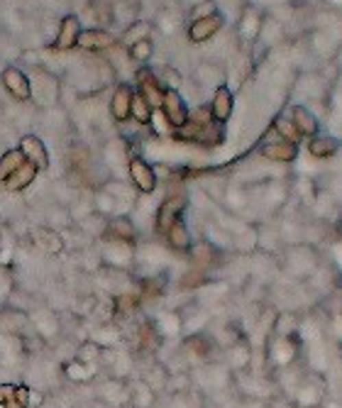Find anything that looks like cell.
I'll use <instances>...</instances> for the list:
<instances>
[{
  "label": "cell",
  "instance_id": "52a82bcc",
  "mask_svg": "<svg viewBox=\"0 0 342 408\" xmlns=\"http://www.w3.org/2000/svg\"><path fill=\"white\" fill-rule=\"evenodd\" d=\"M289 123L293 125V130H296L298 137H315V134L320 132L318 118H315L313 112H310L306 106H293Z\"/></svg>",
  "mask_w": 342,
  "mask_h": 408
},
{
  "label": "cell",
  "instance_id": "44dd1931",
  "mask_svg": "<svg viewBox=\"0 0 342 408\" xmlns=\"http://www.w3.org/2000/svg\"><path fill=\"white\" fill-rule=\"evenodd\" d=\"M110 232L115 237H120V240H132V237H135V228H132V223H130L127 218H115V220H112Z\"/></svg>",
  "mask_w": 342,
  "mask_h": 408
},
{
  "label": "cell",
  "instance_id": "d6986e66",
  "mask_svg": "<svg viewBox=\"0 0 342 408\" xmlns=\"http://www.w3.org/2000/svg\"><path fill=\"white\" fill-rule=\"evenodd\" d=\"M130 118H135L140 125H149L151 118H154V112H151L149 103L142 98V95L135 93V98H132V110H130Z\"/></svg>",
  "mask_w": 342,
  "mask_h": 408
},
{
  "label": "cell",
  "instance_id": "5bb4252c",
  "mask_svg": "<svg viewBox=\"0 0 342 408\" xmlns=\"http://www.w3.org/2000/svg\"><path fill=\"white\" fill-rule=\"evenodd\" d=\"M37 169L32 167V164H27L25 162L23 167L20 169H15V171L10 173V176H8L5 181H3V184H5V189L8 191H12V193H17V191H25L27 189L29 184H32L34 179H37Z\"/></svg>",
  "mask_w": 342,
  "mask_h": 408
},
{
  "label": "cell",
  "instance_id": "7a4b0ae2",
  "mask_svg": "<svg viewBox=\"0 0 342 408\" xmlns=\"http://www.w3.org/2000/svg\"><path fill=\"white\" fill-rule=\"evenodd\" d=\"M0 81H3V88L15 98V101H29L32 98V81L29 76L17 67H5L0 73Z\"/></svg>",
  "mask_w": 342,
  "mask_h": 408
},
{
  "label": "cell",
  "instance_id": "d4e9b609",
  "mask_svg": "<svg viewBox=\"0 0 342 408\" xmlns=\"http://www.w3.org/2000/svg\"><path fill=\"white\" fill-rule=\"evenodd\" d=\"M12 392H15V386L0 384V406H5V403L10 401V398H12Z\"/></svg>",
  "mask_w": 342,
  "mask_h": 408
},
{
  "label": "cell",
  "instance_id": "ffe728a7",
  "mask_svg": "<svg viewBox=\"0 0 342 408\" xmlns=\"http://www.w3.org/2000/svg\"><path fill=\"white\" fill-rule=\"evenodd\" d=\"M127 49H130V59H135V62H147V59L154 54V45H151L149 37L135 42V45H130Z\"/></svg>",
  "mask_w": 342,
  "mask_h": 408
},
{
  "label": "cell",
  "instance_id": "8fae6325",
  "mask_svg": "<svg viewBox=\"0 0 342 408\" xmlns=\"http://www.w3.org/2000/svg\"><path fill=\"white\" fill-rule=\"evenodd\" d=\"M232 108H235V98H232L230 88L218 86L213 93V101H210V108H208L210 118H213L215 123H225V120L232 115Z\"/></svg>",
  "mask_w": 342,
  "mask_h": 408
},
{
  "label": "cell",
  "instance_id": "277c9868",
  "mask_svg": "<svg viewBox=\"0 0 342 408\" xmlns=\"http://www.w3.org/2000/svg\"><path fill=\"white\" fill-rule=\"evenodd\" d=\"M17 149L23 152V157L27 164H32L37 171H45L49 167V154H47V147L45 142L37 137V134H25L23 140H20V147Z\"/></svg>",
  "mask_w": 342,
  "mask_h": 408
},
{
  "label": "cell",
  "instance_id": "603a6c76",
  "mask_svg": "<svg viewBox=\"0 0 342 408\" xmlns=\"http://www.w3.org/2000/svg\"><path fill=\"white\" fill-rule=\"evenodd\" d=\"M276 130H281V140H289V142H298L301 137L296 134V130H293V125L289 123V120H276Z\"/></svg>",
  "mask_w": 342,
  "mask_h": 408
},
{
  "label": "cell",
  "instance_id": "8992f818",
  "mask_svg": "<svg viewBox=\"0 0 342 408\" xmlns=\"http://www.w3.org/2000/svg\"><path fill=\"white\" fill-rule=\"evenodd\" d=\"M81 20L76 15H66L59 23V32H56V40H54V49L59 51H69L76 47L79 42V34H81Z\"/></svg>",
  "mask_w": 342,
  "mask_h": 408
},
{
  "label": "cell",
  "instance_id": "e0dca14e",
  "mask_svg": "<svg viewBox=\"0 0 342 408\" xmlns=\"http://www.w3.org/2000/svg\"><path fill=\"white\" fill-rule=\"evenodd\" d=\"M25 164V157L20 149H8L3 157H0V181H5L15 169H20Z\"/></svg>",
  "mask_w": 342,
  "mask_h": 408
},
{
  "label": "cell",
  "instance_id": "9a60e30c",
  "mask_svg": "<svg viewBox=\"0 0 342 408\" xmlns=\"http://www.w3.org/2000/svg\"><path fill=\"white\" fill-rule=\"evenodd\" d=\"M140 91H142V98H145L147 103H149V108H159L162 106V86H159V81L151 76L149 71H140Z\"/></svg>",
  "mask_w": 342,
  "mask_h": 408
},
{
  "label": "cell",
  "instance_id": "7c38bea8",
  "mask_svg": "<svg viewBox=\"0 0 342 408\" xmlns=\"http://www.w3.org/2000/svg\"><path fill=\"white\" fill-rule=\"evenodd\" d=\"M132 98H135V91L130 88L127 84H120L118 88H115V93H112V98H110V112L118 123H123V120L130 118Z\"/></svg>",
  "mask_w": 342,
  "mask_h": 408
},
{
  "label": "cell",
  "instance_id": "3957f363",
  "mask_svg": "<svg viewBox=\"0 0 342 408\" xmlns=\"http://www.w3.org/2000/svg\"><path fill=\"white\" fill-rule=\"evenodd\" d=\"M223 25H225V17L220 15V10H215L213 15L201 17V20H191V25H188V40H191L193 45L213 40L215 34L223 29Z\"/></svg>",
  "mask_w": 342,
  "mask_h": 408
},
{
  "label": "cell",
  "instance_id": "30bf717a",
  "mask_svg": "<svg viewBox=\"0 0 342 408\" xmlns=\"http://www.w3.org/2000/svg\"><path fill=\"white\" fill-rule=\"evenodd\" d=\"M259 152H262V157L271 159V162L286 164L298 157V145L289 140H274V142H264Z\"/></svg>",
  "mask_w": 342,
  "mask_h": 408
},
{
  "label": "cell",
  "instance_id": "484cf974",
  "mask_svg": "<svg viewBox=\"0 0 342 408\" xmlns=\"http://www.w3.org/2000/svg\"><path fill=\"white\" fill-rule=\"evenodd\" d=\"M5 408H25V406H20V403H17L15 398H10V401L5 403Z\"/></svg>",
  "mask_w": 342,
  "mask_h": 408
},
{
  "label": "cell",
  "instance_id": "4fadbf2b",
  "mask_svg": "<svg viewBox=\"0 0 342 408\" xmlns=\"http://www.w3.org/2000/svg\"><path fill=\"white\" fill-rule=\"evenodd\" d=\"M337 149H340V140L332 137V134H320L318 132L315 137H310V142H308V152L318 159L335 157Z\"/></svg>",
  "mask_w": 342,
  "mask_h": 408
},
{
  "label": "cell",
  "instance_id": "ac0fdd59",
  "mask_svg": "<svg viewBox=\"0 0 342 408\" xmlns=\"http://www.w3.org/2000/svg\"><path fill=\"white\" fill-rule=\"evenodd\" d=\"M149 32H151V25L147 23V20H137V23H132L130 27H125L123 42L130 47V45H135V42H140V40H147Z\"/></svg>",
  "mask_w": 342,
  "mask_h": 408
},
{
  "label": "cell",
  "instance_id": "9c48e42d",
  "mask_svg": "<svg viewBox=\"0 0 342 408\" xmlns=\"http://www.w3.org/2000/svg\"><path fill=\"white\" fill-rule=\"evenodd\" d=\"M112 45H115V37L101 27L81 29L79 42H76V47H81V49H86V51H103Z\"/></svg>",
  "mask_w": 342,
  "mask_h": 408
},
{
  "label": "cell",
  "instance_id": "2e32d148",
  "mask_svg": "<svg viewBox=\"0 0 342 408\" xmlns=\"http://www.w3.org/2000/svg\"><path fill=\"white\" fill-rule=\"evenodd\" d=\"M167 242L169 247L176 252H186L191 247V232H188V228L184 225V220H176V223L167 230Z\"/></svg>",
  "mask_w": 342,
  "mask_h": 408
},
{
  "label": "cell",
  "instance_id": "ba28073f",
  "mask_svg": "<svg viewBox=\"0 0 342 408\" xmlns=\"http://www.w3.org/2000/svg\"><path fill=\"white\" fill-rule=\"evenodd\" d=\"M130 176H132V181H135V186L142 193H151V191L157 189V173H154V169L145 159L132 157V162H130Z\"/></svg>",
  "mask_w": 342,
  "mask_h": 408
},
{
  "label": "cell",
  "instance_id": "5b68a950",
  "mask_svg": "<svg viewBox=\"0 0 342 408\" xmlns=\"http://www.w3.org/2000/svg\"><path fill=\"white\" fill-rule=\"evenodd\" d=\"M184 208H186L184 196H171L159 206V213H157V232L159 235H167V230L171 228L176 220H181Z\"/></svg>",
  "mask_w": 342,
  "mask_h": 408
},
{
  "label": "cell",
  "instance_id": "7402d4cb",
  "mask_svg": "<svg viewBox=\"0 0 342 408\" xmlns=\"http://www.w3.org/2000/svg\"><path fill=\"white\" fill-rule=\"evenodd\" d=\"M215 10H218V5H215L213 0H203V3H198V5L191 8V20H201V17H206V15H213Z\"/></svg>",
  "mask_w": 342,
  "mask_h": 408
},
{
  "label": "cell",
  "instance_id": "6da1fadb",
  "mask_svg": "<svg viewBox=\"0 0 342 408\" xmlns=\"http://www.w3.org/2000/svg\"><path fill=\"white\" fill-rule=\"evenodd\" d=\"M159 110L164 112V120H167L171 128L181 130L186 125V120H188V106H186L184 95L179 93L176 88H167L162 95V106H159Z\"/></svg>",
  "mask_w": 342,
  "mask_h": 408
},
{
  "label": "cell",
  "instance_id": "cb8c5ba5",
  "mask_svg": "<svg viewBox=\"0 0 342 408\" xmlns=\"http://www.w3.org/2000/svg\"><path fill=\"white\" fill-rule=\"evenodd\" d=\"M12 398H15L20 406H25L27 408V403H29V389L27 386H15V392H12Z\"/></svg>",
  "mask_w": 342,
  "mask_h": 408
}]
</instances>
